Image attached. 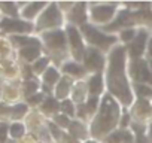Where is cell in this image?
I'll return each mask as SVG.
<instances>
[{
	"instance_id": "cell-29",
	"label": "cell",
	"mask_w": 152,
	"mask_h": 143,
	"mask_svg": "<svg viewBox=\"0 0 152 143\" xmlns=\"http://www.w3.org/2000/svg\"><path fill=\"white\" fill-rule=\"evenodd\" d=\"M149 67H151V70H152V61H151V63H149Z\"/></svg>"
},
{
	"instance_id": "cell-22",
	"label": "cell",
	"mask_w": 152,
	"mask_h": 143,
	"mask_svg": "<svg viewBox=\"0 0 152 143\" xmlns=\"http://www.w3.org/2000/svg\"><path fill=\"white\" fill-rule=\"evenodd\" d=\"M11 134H12V137H21L24 134V127L21 124H14L11 127Z\"/></svg>"
},
{
	"instance_id": "cell-7",
	"label": "cell",
	"mask_w": 152,
	"mask_h": 143,
	"mask_svg": "<svg viewBox=\"0 0 152 143\" xmlns=\"http://www.w3.org/2000/svg\"><path fill=\"white\" fill-rule=\"evenodd\" d=\"M115 6L113 5H107V6H102V5H96V6H91V18L93 21L102 24V23H107L110 21L115 15Z\"/></svg>"
},
{
	"instance_id": "cell-10",
	"label": "cell",
	"mask_w": 152,
	"mask_h": 143,
	"mask_svg": "<svg viewBox=\"0 0 152 143\" xmlns=\"http://www.w3.org/2000/svg\"><path fill=\"white\" fill-rule=\"evenodd\" d=\"M0 27L5 31H17V33H26V31H31V26L23 21H15V20H9L5 18L0 23Z\"/></svg>"
},
{
	"instance_id": "cell-18",
	"label": "cell",
	"mask_w": 152,
	"mask_h": 143,
	"mask_svg": "<svg viewBox=\"0 0 152 143\" xmlns=\"http://www.w3.org/2000/svg\"><path fill=\"white\" fill-rule=\"evenodd\" d=\"M43 6H45L43 2H37V3H31V5H28V6L24 9V17H27V18H33V17L37 14V11H40Z\"/></svg>"
},
{
	"instance_id": "cell-8",
	"label": "cell",
	"mask_w": 152,
	"mask_h": 143,
	"mask_svg": "<svg viewBox=\"0 0 152 143\" xmlns=\"http://www.w3.org/2000/svg\"><path fill=\"white\" fill-rule=\"evenodd\" d=\"M84 58H85V67L91 72H99L104 66V58H103L102 52L96 48L87 49Z\"/></svg>"
},
{
	"instance_id": "cell-14",
	"label": "cell",
	"mask_w": 152,
	"mask_h": 143,
	"mask_svg": "<svg viewBox=\"0 0 152 143\" xmlns=\"http://www.w3.org/2000/svg\"><path fill=\"white\" fill-rule=\"evenodd\" d=\"M88 90H90V94L93 97H97L102 91H103V78L96 73L90 78V82H88Z\"/></svg>"
},
{
	"instance_id": "cell-11",
	"label": "cell",
	"mask_w": 152,
	"mask_h": 143,
	"mask_svg": "<svg viewBox=\"0 0 152 143\" xmlns=\"http://www.w3.org/2000/svg\"><path fill=\"white\" fill-rule=\"evenodd\" d=\"M85 11H87V5L84 3H76L69 9V18L75 23V24H84L85 23Z\"/></svg>"
},
{
	"instance_id": "cell-21",
	"label": "cell",
	"mask_w": 152,
	"mask_h": 143,
	"mask_svg": "<svg viewBox=\"0 0 152 143\" xmlns=\"http://www.w3.org/2000/svg\"><path fill=\"white\" fill-rule=\"evenodd\" d=\"M0 8L3 9L5 14H9V15H15L17 14V8L14 3H9V2H5V3H0Z\"/></svg>"
},
{
	"instance_id": "cell-23",
	"label": "cell",
	"mask_w": 152,
	"mask_h": 143,
	"mask_svg": "<svg viewBox=\"0 0 152 143\" xmlns=\"http://www.w3.org/2000/svg\"><path fill=\"white\" fill-rule=\"evenodd\" d=\"M61 109H63V112L66 113V116H67V115H75V107H73V104H72L69 100H66V101L63 103Z\"/></svg>"
},
{
	"instance_id": "cell-4",
	"label": "cell",
	"mask_w": 152,
	"mask_h": 143,
	"mask_svg": "<svg viewBox=\"0 0 152 143\" xmlns=\"http://www.w3.org/2000/svg\"><path fill=\"white\" fill-rule=\"evenodd\" d=\"M67 36H69V43H70V49L72 54L76 60H82L85 57V48H84V42H82V36L79 33V30L75 26H69L67 28Z\"/></svg>"
},
{
	"instance_id": "cell-3",
	"label": "cell",
	"mask_w": 152,
	"mask_h": 143,
	"mask_svg": "<svg viewBox=\"0 0 152 143\" xmlns=\"http://www.w3.org/2000/svg\"><path fill=\"white\" fill-rule=\"evenodd\" d=\"M82 31H84V36L85 39L99 51H107L109 48H112L115 43H116V39L115 36H110L93 26H85L82 27Z\"/></svg>"
},
{
	"instance_id": "cell-17",
	"label": "cell",
	"mask_w": 152,
	"mask_h": 143,
	"mask_svg": "<svg viewBox=\"0 0 152 143\" xmlns=\"http://www.w3.org/2000/svg\"><path fill=\"white\" fill-rule=\"evenodd\" d=\"M21 54L26 60H34L37 58L39 55V46L37 45H33V46H26L21 49Z\"/></svg>"
},
{
	"instance_id": "cell-1",
	"label": "cell",
	"mask_w": 152,
	"mask_h": 143,
	"mask_svg": "<svg viewBox=\"0 0 152 143\" xmlns=\"http://www.w3.org/2000/svg\"><path fill=\"white\" fill-rule=\"evenodd\" d=\"M107 82L109 90L119 97L122 104L131 103V90L127 85V76H125V49L122 46H116L110 55H109V64H107Z\"/></svg>"
},
{
	"instance_id": "cell-28",
	"label": "cell",
	"mask_w": 152,
	"mask_h": 143,
	"mask_svg": "<svg viewBox=\"0 0 152 143\" xmlns=\"http://www.w3.org/2000/svg\"><path fill=\"white\" fill-rule=\"evenodd\" d=\"M148 55L152 58V37H151V42H149V45H148Z\"/></svg>"
},
{
	"instance_id": "cell-15",
	"label": "cell",
	"mask_w": 152,
	"mask_h": 143,
	"mask_svg": "<svg viewBox=\"0 0 152 143\" xmlns=\"http://www.w3.org/2000/svg\"><path fill=\"white\" fill-rule=\"evenodd\" d=\"M69 130H70V134H72L73 137H85V136H87V134H85V130H84V127H82V122H79V121L70 122Z\"/></svg>"
},
{
	"instance_id": "cell-6",
	"label": "cell",
	"mask_w": 152,
	"mask_h": 143,
	"mask_svg": "<svg viewBox=\"0 0 152 143\" xmlns=\"http://www.w3.org/2000/svg\"><path fill=\"white\" fill-rule=\"evenodd\" d=\"M130 73L133 75V78L142 84H152V70L149 67V64L143 60H136L133 63V67L130 70Z\"/></svg>"
},
{
	"instance_id": "cell-20",
	"label": "cell",
	"mask_w": 152,
	"mask_h": 143,
	"mask_svg": "<svg viewBox=\"0 0 152 143\" xmlns=\"http://www.w3.org/2000/svg\"><path fill=\"white\" fill-rule=\"evenodd\" d=\"M58 107H60V104L54 98H46V101L43 103V110L45 112H55V110H58Z\"/></svg>"
},
{
	"instance_id": "cell-13",
	"label": "cell",
	"mask_w": 152,
	"mask_h": 143,
	"mask_svg": "<svg viewBox=\"0 0 152 143\" xmlns=\"http://www.w3.org/2000/svg\"><path fill=\"white\" fill-rule=\"evenodd\" d=\"M63 72L69 76H82L85 73V69L78 61H67L63 66Z\"/></svg>"
},
{
	"instance_id": "cell-5",
	"label": "cell",
	"mask_w": 152,
	"mask_h": 143,
	"mask_svg": "<svg viewBox=\"0 0 152 143\" xmlns=\"http://www.w3.org/2000/svg\"><path fill=\"white\" fill-rule=\"evenodd\" d=\"M61 21H63V17H61L60 6H57L55 3H52V5H49L46 8V11L40 17V20H39V28H52V27L60 26Z\"/></svg>"
},
{
	"instance_id": "cell-26",
	"label": "cell",
	"mask_w": 152,
	"mask_h": 143,
	"mask_svg": "<svg viewBox=\"0 0 152 143\" xmlns=\"http://www.w3.org/2000/svg\"><path fill=\"white\" fill-rule=\"evenodd\" d=\"M37 90V84L36 82H27L26 84V94H31V93H34Z\"/></svg>"
},
{
	"instance_id": "cell-25",
	"label": "cell",
	"mask_w": 152,
	"mask_h": 143,
	"mask_svg": "<svg viewBox=\"0 0 152 143\" xmlns=\"http://www.w3.org/2000/svg\"><path fill=\"white\" fill-rule=\"evenodd\" d=\"M26 110H27V107H26L24 104H20V106H17V107L14 109V112H12V115H14L15 118H18V116H21V115H24V113H26Z\"/></svg>"
},
{
	"instance_id": "cell-27",
	"label": "cell",
	"mask_w": 152,
	"mask_h": 143,
	"mask_svg": "<svg viewBox=\"0 0 152 143\" xmlns=\"http://www.w3.org/2000/svg\"><path fill=\"white\" fill-rule=\"evenodd\" d=\"M5 139H6V127L0 125V142H5Z\"/></svg>"
},
{
	"instance_id": "cell-16",
	"label": "cell",
	"mask_w": 152,
	"mask_h": 143,
	"mask_svg": "<svg viewBox=\"0 0 152 143\" xmlns=\"http://www.w3.org/2000/svg\"><path fill=\"white\" fill-rule=\"evenodd\" d=\"M43 79H45V84H48V85H54V84L60 79V73H58V72H57L54 67H49V69L45 72Z\"/></svg>"
},
{
	"instance_id": "cell-2",
	"label": "cell",
	"mask_w": 152,
	"mask_h": 143,
	"mask_svg": "<svg viewBox=\"0 0 152 143\" xmlns=\"http://www.w3.org/2000/svg\"><path fill=\"white\" fill-rule=\"evenodd\" d=\"M100 110H103V112L99 113L97 122H96V125H93V133L96 131V136H103L104 133L112 130L116 124V119L119 118V107L110 97H107L104 100Z\"/></svg>"
},
{
	"instance_id": "cell-9",
	"label": "cell",
	"mask_w": 152,
	"mask_h": 143,
	"mask_svg": "<svg viewBox=\"0 0 152 143\" xmlns=\"http://www.w3.org/2000/svg\"><path fill=\"white\" fill-rule=\"evenodd\" d=\"M146 37H148L146 30H140V31H137L136 39H134V40L130 43V46H128V52H130L131 58L139 60V58L142 57L143 49H145V45H146Z\"/></svg>"
},
{
	"instance_id": "cell-24",
	"label": "cell",
	"mask_w": 152,
	"mask_h": 143,
	"mask_svg": "<svg viewBox=\"0 0 152 143\" xmlns=\"http://www.w3.org/2000/svg\"><path fill=\"white\" fill-rule=\"evenodd\" d=\"M46 66H48V58H40V60L36 61V64H34V70L40 73V72H42Z\"/></svg>"
},
{
	"instance_id": "cell-19",
	"label": "cell",
	"mask_w": 152,
	"mask_h": 143,
	"mask_svg": "<svg viewBox=\"0 0 152 143\" xmlns=\"http://www.w3.org/2000/svg\"><path fill=\"white\" fill-rule=\"evenodd\" d=\"M136 36H137V31L136 30H130V28H127V30H122L121 31V39H122V42L124 43H131L134 39H136Z\"/></svg>"
},
{
	"instance_id": "cell-12",
	"label": "cell",
	"mask_w": 152,
	"mask_h": 143,
	"mask_svg": "<svg viewBox=\"0 0 152 143\" xmlns=\"http://www.w3.org/2000/svg\"><path fill=\"white\" fill-rule=\"evenodd\" d=\"M45 39H46V43L49 48L52 49H64V45H66V40H64V34L61 31H54V33H48L45 34Z\"/></svg>"
}]
</instances>
